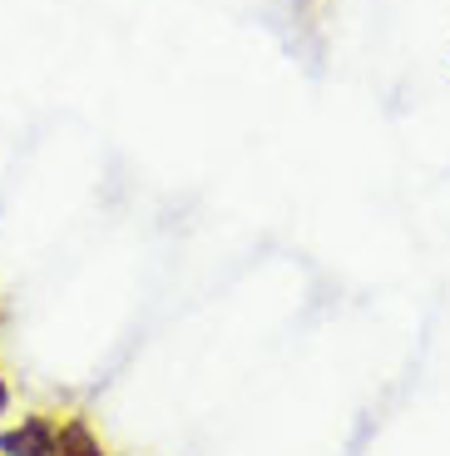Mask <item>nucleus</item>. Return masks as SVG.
<instances>
[{
  "mask_svg": "<svg viewBox=\"0 0 450 456\" xmlns=\"http://www.w3.org/2000/svg\"><path fill=\"white\" fill-rule=\"evenodd\" d=\"M0 456H55V417L30 411L15 427L0 432Z\"/></svg>",
  "mask_w": 450,
  "mask_h": 456,
  "instance_id": "obj_1",
  "label": "nucleus"
},
{
  "mask_svg": "<svg viewBox=\"0 0 450 456\" xmlns=\"http://www.w3.org/2000/svg\"><path fill=\"white\" fill-rule=\"evenodd\" d=\"M55 456H109V452L84 417H65V422H55Z\"/></svg>",
  "mask_w": 450,
  "mask_h": 456,
  "instance_id": "obj_2",
  "label": "nucleus"
},
{
  "mask_svg": "<svg viewBox=\"0 0 450 456\" xmlns=\"http://www.w3.org/2000/svg\"><path fill=\"white\" fill-rule=\"evenodd\" d=\"M11 411V382H5V372H0V417Z\"/></svg>",
  "mask_w": 450,
  "mask_h": 456,
  "instance_id": "obj_3",
  "label": "nucleus"
}]
</instances>
